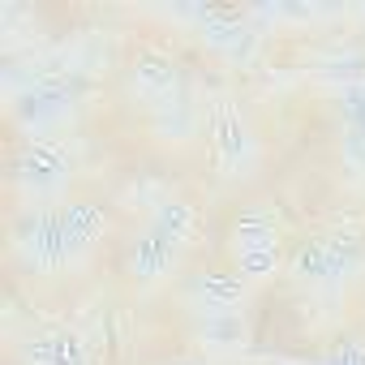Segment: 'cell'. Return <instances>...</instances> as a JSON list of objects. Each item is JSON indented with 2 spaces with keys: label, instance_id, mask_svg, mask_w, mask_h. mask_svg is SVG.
I'll use <instances>...</instances> for the list:
<instances>
[{
  "label": "cell",
  "instance_id": "obj_11",
  "mask_svg": "<svg viewBox=\"0 0 365 365\" xmlns=\"http://www.w3.org/2000/svg\"><path fill=\"white\" fill-rule=\"evenodd\" d=\"M22 361H26V365H91V352H86V344H82L78 331L56 327V331L35 335V339L22 348Z\"/></svg>",
  "mask_w": 365,
  "mask_h": 365
},
{
  "label": "cell",
  "instance_id": "obj_1",
  "mask_svg": "<svg viewBox=\"0 0 365 365\" xmlns=\"http://www.w3.org/2000/svg\"><path fill=\"white\" fill-rule=\"evenodd\" d=\"M108 232V211L99 202H61L26 215L14 232V254L35 275H56L78 267Z\"/></svg>",
  "mask_w": 365,
  "mask_h": 365
},
{
  "label": "cell",
  "instance_id": "obj_4",
  "mask_svg": "<svg viewBox=\"0 0 365 365\" xmlns=\"http://www.w3.org/2000/svg\"><path fill=\"white\" fill-rule=\"evenodd\" d=\"M73 180V155L56 142V138H39V142H26L14 159V185L26 202H35L39 211L43 207H61L65 190Z\"/></svg>",
  "mask_w": 365,
  "mask_h": 365
},
{
  "label": "cell",
  "instance_id": "obj_15",
  "mask_svg": "<svg viewBox=\"0 0 365 365\" xmlns=\"http://www.w3.org/2000/svg\"><path fill=\"white\" fill-rule=\"evenodd\" d=\"M150 133L159 138V142H190L194 133H198V112L185 103V99H176V103H168V108H159V112H150Z\"/></svg>",
  "mask_w": 365,
  "mask_h": 365
},
{
  "label": "cell",
  "instance_id": "obj_5",
  "mask_svg": "<svg viewBox=\"0 0 365 365\" xmlns=\"http://www.w3.org/2000/svg\"><path fill=\"white\" fill-rule=\"evenodd\" d=\"M228 254L237 262V275L250 284H262L279 271V220L271 215V207L254 202L232 220Z\"/></svg>",
  "mask_w": 365,
  "mask_h": 365
},
{
  "label": "cell",
  "instance_id": "obj_6",
  "mask_svg": "<svg viewBox=\"0 0 365 365\" xmlns=\"http://www.w3.org/2000/svg\"><path fill=\"white\" fill-rule=\"evenodd\" d=\"M14 112V125L26 133V142H39V138H52L61 125L73 120L78 112V86L73 78H43V82H31L14 95L9 103Z\"/></svg>",
  "mask_w": 365,
  "mask_h": 365
},
{
  "label": "cell",
  "instance_id": "obj_13",
  "mask_svg": "<svg viewBox=\"0 0 365 365\" xmlns=\"http://www.w3.org/2000/svg\"><path fill=\"white\" fill-rule=\"evenodd\" d=\"M194 344H198V348H207L211 356L245 352V344H250V322H245V314H215V318H198V327H194Z\"/></svg>",
  "mask_w": 365,
  "mask_h": 365
},
{
  "label": "cell",
  "instance_id": "obj_17",
  "mask_svg": "<svg viewBox=\"0 0 365 365\" xmlns=\"http://www.w3.org/2000/svg\"><path fill=\"white\" fill-rule=\"evenodd\" d=\"M309 365H365V339L331 344V348H327V352H318Z\"/></svg>",
  "mask_w": 365,
  "mask_h": 365
},
{
  "label": "cell",
  "instance_id": "obj_9",
  "mask_svg": "<svg viewBox=\"0 0 365 365\" xmlns=\"http://www.w3.org/2000/svg\"><path fill=\"white\" fill-rule=\"evenodd\" d=\"M185 301L198 309V318L241 314L250 301V279H241L237 271H198L185 288Z\"/></svg>",
  "mask_w": 365,
  "mask_h": 365
},
{
  "label": "cell",
  "instance_id": "obj_7",
  "mask_svg": "<svg viewBox=\"0 0 365 365\" xmlns=\"http://www.w3.org/2000/svg\"><path fill=\"white\" fill-rule=\"evenodd\" d=\"M125 91L138 103H146L150 112H159V108H168V103L180 99V69L163 52H142L129 65V73H125Z\"/></svg>",
  "mask_w": 365,
  "mask_h": 365
},
{
  "label": "cell",
  "instance_id": "obj_8",
  "mask_svg": "<svg viewBox=\"0 0 365 365\" xmlns=\"http://www.w3.org/2000/svg\"><path fill=\"white\" fill-rule=\"evenodd\" d=\"M176 267H180V245L168 241L159 228L146 224L142 232L129 237V245H125V271H129L133 284H163Z\"/></svg>",
  "mask_w": 365,
  "mask_h": 365
},
{
  "label": "cell",
  "instance_id": "obj_18",
  "mask_svg": "<svg viewBox=\"0 0 365 365\" xmlns=\"http://www.w3.org/2000/svg\"><path fill=\"white\" fill-rule=\"evenodd\" d=\"M339 155H344V163H348V168L365 172V138H361V133L344 129V138H339Z\"/></svg>",
  "mask_w": 365,
  "mask_h": 365
},
{
  "label": "cell",
  "instance_id": "obj_16",
  "mask_svg": "<svg viewBox=\"0 0 365 365\" xmlns=\"http://www.w3.org/2000/svg\"><path fill=\"white\" fill-rule=\"evenodd\" d=\"M335 99H339V112H344V129L365 138V82L344 91V95H335Z\"/></svg>",
  "mask_w": 365,
  "mask_h": 365
},
{
  "label": "cell",
  "instance_id": "obj_12",
  "mask_svg": "<svg viewBox=\"0 0 365 365\" xmlns=\"http://www.w3.org/2000/svg\"><path fill=\"white\" fill-rule=\"evenodd\" d=\"M314 78L322 86H331L335 95H344V91H352V86L365 82V52L361 48H348V43L327 48V52L314 56Z\"/></svg>",
  "mask_w": 365,
  "mask_h": 365
},
{
  "label": "cell",
  "instance_id": "obj_14",
  "mask_svg": "<svg viewBox=\"0 0 365 365\" xmlns=\"http://www.w3.org/2000/svg\"><path fill=\"white\" fill-rule=\"evenodd\" d=\"M150 228H159L168 241H176L180 250H185V245H194V237H198V211H194L185 198H163V202H155V211H150Z\"/></svg>",
  "mask_w": 365,
  "mask_h": 365
},
{
  "label": "cell",
  "instance_id": "obj_2",
  "mask_svg": "<svg viewBox=\"0 0 365 365\" xmlns=\"http://www.w3.org/2000/svg\"><path fill=\"white\" fill-rule=\"evenodd\" d=\"M288 275L297 288H305L309 297L331 292L344 297L361 275H365V241L352 232H327V237H309L292 250L288 258Z\"/></svg>",
  "mask_w": 365,
  "mask_h": 365
},
{
  "label": "cell",
  "instance_id": "obj_3",
  "mask_svg": "<svg viewBox=\"0 0 365 365\" xmlns=\"http://www.w3.org/2000/svg\"><path fill=\"white\" fill-rule=\"evenodd\" d=\"M207 133H211L215 168H220L224 180H250L258 172L262 146H258V133H254L245 108L232 95L211 99V108H207Z\"/></svg>",
  "mask_w": 365,
  "mask_h": 365
},
{
  "label": "cell",
  "instance_id": "obj_10",
  "mask_svg": "<svg viewBox=\"0 0 365 365\" xmlns=\"http://www.w3.org/2000/svg\"><path fill=\"white\" fill-rule=\"evenodd\" d=\"M194 22H198V35L207 48L224 52L228 61L237 65H250L254 52H258V35L228 9H194Z\"/></svg>",
  "mask_w": 365,
  "mask_h": 365
},
{
  "label": "cell",
  "instance_id": "obj_19",
  "mask_svg": "<svg viewBox=\"0 0 365 365\" xmlns=\"http://www.w3.org/2000/svg\"><path fill=\"white\" fill-rule=\"evenodd\" d=\"M168 365H202V361H194V356H176V361H168Z\"/></svg>",
  "mask_w": 365,
  "mask_h": 365
}]
</instances>
